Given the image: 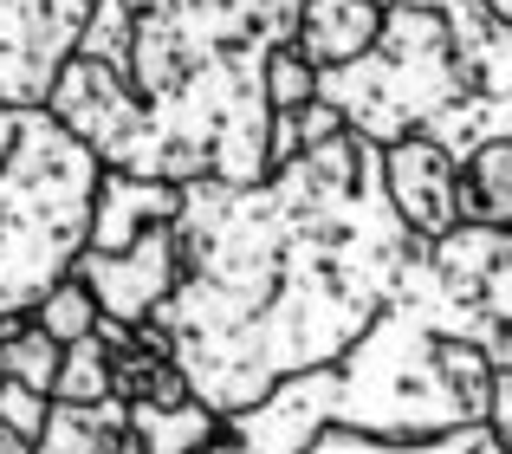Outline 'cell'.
<instances>
[{"label": "cell", "mask_w": 512, "mask_h": 454, "mask_svg": "<svg viewBox=\"0 0 512 454\" xmlns=\"http://www.w3.org/2000/svg\"><path fill=\"white\" fill-rule=\"evenodd\" d=\"M318 91L370 143L428 130L467 156L512 137V20L487 0H389L376 46L325 72Z\"/></svg>", "instance_id": "obj_1"}, {"label": "cell", "mask_w": 512, "mask_h": 454, "mask_svg": "<svg viewBox=\"0 0 512 454\" xmlns=\"http://www.w3.org/2000/svg\"><path fill=\"white\" fill-rule=\"evenodd\" d=\"M98 176L104 163L46 104H0V318L26 312L78 260Z\"/></svg>", "instance_id": "obj_2"}, {"label": "cell", "mask_w": 512, "mask_h": 454, "mask_svg": "<svg viewBox=\"0 0 512 454\" xmlns=\"http://www.w3.org/2000/svg\"><path fill=\"white\" fill-rule=\"evenodd\" d=\"M72 273L98 292V305L111 318H130V325H137V318H150L156 305L182 286V234H175V221H156V227H143L130 247H111V253L78 247Z\"/></svg>", "instance_id": "obj_3"}, {"label": "cell", "mask_w": 512, "mask_h": 454, "mask_svg": "<svg viewBox=\"0 0 512 454\" xmlns=\"http://www.w3.org/2000/svg\"><path fill=\"white\" fill-rule=\"evenodd\" d=\"M383 195L409 234L441 240L448 227H461V156L428 130H409L383 143Z\"/></svg>", "instance_id": "obj_4"}, {"label": "cell", "mask_w": 512, "mask_h": 454, "mask_svg": "<svg viewBox=\"0 0 512 454\" xmlns=\"http://www.w3.org/2000/svg\"><path fill=\"white\" fill-rule=\"evenodd\" d=\"M182 215V182H163V176H130V169H104L98 176V195H91V227H85V247L111 253V247H130L143 227L156 221H175Z\"/></svg>", "instance_id": "obj_5"}, {"label": "cell", "mask_w": 512, "mask_h": 454, "mask_svg": "<svg viewBox=\"0 0 512 454\" xmlns=\"http://www.w3.org/2000/svg\"><path fill=\"white\" fill-rule=\"evenodd\" d=\"M376 33H383V7H370V0H299V20H292V46L318 72L363 59L376 46Z\"/></svg>", "instance_id": "obj_6"}, {"label": "cell", "mask_w": 512, "mask_h": 454, "mask_svg": "<svg viewBox=\"0 0 512 454\" xmlns=\"http://www.w3.org/2000/svg\"><path fill=\"white\" fill-rule=\"evenodd\" d=\"M130 435V403L104 396V403H52L46 429L26 454H117V442Z\"/></svg>", "instance_id": "obj_7"}, {"label": "cell", "mask_w": 512, "mask_h": 454, "mask_svg": "<svg viewBox=\"0 0 512 454\" xmlns=\"http://www.w3.org/2000/svg\"><path fill=\"white\" fill-rule=\"evenodd\" d=\"M461 221L512 227V137H493L461 156Z\"/></svg>", "instance_id": "obj_8"}, {"label": "cell", "mask_w": 512, "mask_h": 454, "mask_svg": "<svg viewBox=\"0 0 512 454\" xmlns=\"http://www.w3.org/2000/svg\"><path fill=\"white\" fill-rule=\"evenodd\" d=\"M130 429H137L143 454H188V448H208L221 416L201 396H188V403H130Z\"/></svg>", "instance_id": "obj_9"}, {"label": "cell", "mask_w": 512, "mask_h": 454, "mask_svg": "<svg viewBox=\"0 0 512 454\" xmlns=\"http://www.w3.org/2000/svg\"><path fill=\"white\" fill-rule=\"evenodd\" d=\"M26 312H33V325L52 331L59 344H78V338H91V331H98V312H104V305H98V292H91L85 279L65 266V273L52 279V286L26 305Z\"/></svg>", "instance_id": "obj_10"}, {"label": "cell", "mask_w": 512, "mask_h": 454, "mask_svg": "<svg viewBox=\"0 0 512 454\" xmlns=\"http://www.w3.org/2000/svg\"><path fill=\"white\" fill-rule=\"evenodd\" d=\"M104 396H117V357L91 331V338L65 344L59 377H52V403H104Z\"/></svg>", "instance_id": "obj_11"}, {"label": "cell", "mask_w": 512, "mask_h": 454, "mask_svg": "<svg viewBox=\"0 0 512 454\" xmlns=\"http://www.w3.org/2000/svg\"><path fill=\"white\" fill-rule=\"evenodd\" d=\"M318 78H325V72H318L292 39H286V46H273V52H266V65H260L266 111H305V104L318 98Z\"/></svg>", "instance_id": "obj_12"}, {"label": "cell", "mask_w": 512, "mask_h": 454, "mask_svg": "<svg viewBox=\"0 0 512 454\" xmlns=\"http://www.w3.org/2000/svg\"><path fill=\"white\" fill-rule=\"evenodd\" d=\"M72 52L111 65V72H124V65H130V7H124V0H98V7L85 13V26H78Z\"/></svg>", "instance_id": "obj_13"}, {"label": "cell", "mask_w": 512, "mask_h": 454, "mask_svg": "<svg viewBox=\"0 0 512 454\" xmlns=\"http://www.w3.org/2000/svg\"><path fill=\"white\" fill-rule=\"evenodd\" d=\"M46 416H52V396H46V390L0 377V429H7L13 442L33 448V442H39V429H46Z\"/></svg>", "instance_id": "obj_14"}, {"label": "cell", "mask_w": 512, "mask_h": 454, "mask_svg": "<svg viewBox=\"0 0 512 454\" xmlns=\"http://www.w3.org/2000/svg\"><path fill=\"white\" fill-rule=\"evenodd\" d=\"M292 124H299V137H305V150H318V143H331V137H344L350 130V117L338 111V104L325 98V91H318L312 104H305V111H292Z\"/></svg>", "instance_id": "obj_15"}, {"label": "cell", "mask_w": 512, "mask_h": 454, "mask_svg": "<svg viewBox=\"0 0 512 454\" xmlns=\"http://www.w3.org/2000/svg\"><path fill=\"white\" fill-rule=\"evenodd\" d=\"M0 454H26V442H13V435L0 429Z\"/></svg>", "instance_id": "obj_16"}, {"label": "cell", "mask_w": 512, "mask_h": 454, "mask_svg": "<svg viewBox=\"0 0 512 454\" xmlns=\"http://www.w3.org/2000/svg\"><path fill=\"white\" fill-rule=\"evenodd\" d=\"M370 7H389V0H370Z\"/></svg>", "instance_id": "obj_17"}, {"label": "cell", "mask_w": 512, "mask_h": 454, "mask_svg": "<svg viewBox=\"0 0 512 454\" xmlns=\"http://www.w3.org/2000/svg\"><path fill=\"white\" fill-rule=\"evenodd\" d=\"M188 454H208V448H188Z\"/></svg>", "instance_id": "obj_18"}]
</instances>
